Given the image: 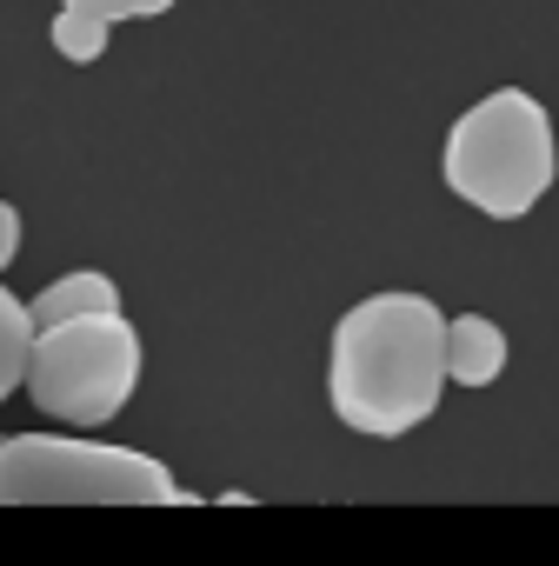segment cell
<instances>
[{"label":"cell","mask_w":559,"mask_h":566,"mask_svg":"<svg viewBox=\"0 0 559 566\" xmlns=\"http://www.w3.org/2000/svg\"><path fill=\"white\" fill-rule=\"evenodd\" d=\"M14 253H21V207L0 200V273L14 266Z\"/></svg>","instance_id":"obj_10"},{"label":"cell","mask_w":559,"mask_h":566,"mask_svg":"<svg viewBox=\"0 0 559 566\" xmlns=\"http://www.w3.org/2000/svg\"><path fill=\"white\" fill-rule=\"evenodd\" d=\"M140 374H147L140 327L120 314H94V321H67V327H41L21 387L61 427H107L134 400Z\"/></svg>","instance_id":"obj_4"},{"label":"cell","mask_w":559,"mask_h":566,"mask_svg":"<svg viewBox=\"0 0 559 566\" xmlns=\"http://www.w3.org/2000/svg\"><path fill=\"white\" fill-rule=\"evenodd\" d=\"M48 41H54V54H61V61H74V67H94V61L107 54L114 28H107V21H94V14H74V8H61V14H54V28H48Z\"/></svg>","instance_id":"obj_8"},{"label":"cell","mask_w":559,"mask_h":566,"mask_svg":"<svg viewBox=\"0 0 559 566\" xmlns=\"http://www.w3.org/2000/svg\"><path fill=\"white\" fill-rule=\"evenodd\" d=\"M167 460L87 433L0 440V506H187Z\"/></svg>","instance_id":"obj_3"},{"label":"cell","mask_w":559,"mask_h":566,"mask_svg":"<svg viewBox=\"0 0 559 566\" xmlns=\"http://www.w3.org/2000/svg\"><path fill=\"white\" fill-rule=\"evenodd\" d=\"M440 180L486 220H526L559 180V134L552 107L526 87L479 94L440 147Z\"/></svg>","instance_id":"obj_2"},{"label":"cell","mask_w":559,"mask_h":566,"mask_svg":"<svg viewBox=\"0 0 559 566\" xmlns=\"http://www.w3.org/2000/svg\"><path fill=\"white\" fill-rule=\"evenodd\" d=\"M94 314H120V287H114V273H101V266L61 273L54 287L34 294V307H28L34 334H41V327H67V321H94Z\"/></svg>","instance_id":"obj_6"},{"label":"cell","mask_w":559,"mask_h":566,"mask_svg":"<svg viewBox=\"0 0 559 566\" xmlns=\"http://www.w3.org/2000/svg\"><path fill=\"white\" fill-rule=\"evenodd\" d=\"M28 354H34V321H28V301H14L0 287V394H14L28 380Z\"/></svg>","instance_id":"obj_7"},{"label":"cell","mask_w":559,"mask_h":566,"mask_svg":"<svg viewBox=\"0 0 559 566\" xmlns=\"http://www.w3.org/2000/svg\"><path fill=\"white\" fill-rule=\"evenodd\" d=\"M446 400V307L413 287L354 301L327 340V407L360 440H407Z\"/></svg>","instance_id":"obj_1"},{"label":"cell","mask_w":559,"mask_h":566,"mask_svg":"<svg viewBox=\"0 0 559 566\" xmlns=\"http://www.w3.org/2000/svg\"><path fill=\"white\" fill-rule=\"evenodd\" d=\"M506 327L486 314H446V387H493L506 374Z\"/></svg>","instance_id":"obj_5"},{"label":"cell","mask_w":559,"mask_h":566,"mask_svg":"<svg viewBox=\"0 0 559 566\" xmlns=\"http://www.w3.org/2000/svg\"><path fill=\"white\" fill-rule=\"evenodd\" d=\"M61 8L94 14V21L120 28V21H160V14H173V0H61Z\"/></svg>","instance_id":"obj_9"}]
</instances>
